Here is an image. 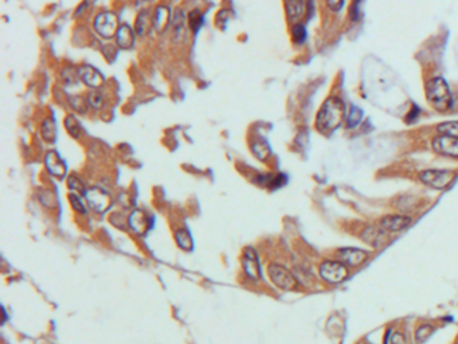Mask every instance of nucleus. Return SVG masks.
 <instances>
[{
    "label": "nucleus",
    "mask_w": 458,
    "mask_h": 344,
    "mask_svg": "<svg viewBox=\"0 0 458 344\" xmlns=\"http://www.w3.org/2000/svg\"><path fill=\"white\" fill-rule=\"evenodd\" d=\"M292 36H293V41L298 45H301L307 39V30L302 24L296 23L292 27Z\"/></svg>",
    "instance_id": "27"
},
{
    "label": "nucleus",
    "mask_w": 458,
    "mask_h": 344,
    "mask_svg": "<svg viewBox=\"0 0 458 344\" xmlns=\"http://www.w3.org/2000/svg\"><path fill=\"white\" fill-rule=\"evenodd\" d=\"M45 164H46V168L49 169V172L51 175L57 176V178H64L66 175L67 165L65 163L64 159L59 156V153L57 151L47 152Z\"/></svg>",
    "instance_id": "11"
},
{
    "label": "nucleus",
    "mask_w": 458,
    "mask_h": 344,
    "mask_svg": "<svg viewBox=\"0 0 458 344\" xmlns=\"http://www.w3.org/2000/svg\"><path fill=\"white\" fill-rule=\"evenodd\" d=\"M67 183H69V187L71 190H74L77 194H83L87 191V188L85 187V183L80 179V178H77V176H70L69 179H67Z\"/></svg>",
    "instance_id": "29"
},
{
    "label": "nucleus",
    "mask_w": 458,
    "mask_h": 344,
    "mask_svg": "<svg viewBox=\"0 0 458 344\" xmlns=\"http://www.w3.org/2000/svg\"><path fill=\"white\" fill-rule=\"evenodd\" d=\"M339 261L345 263L347 266H358L360 263H363L368 258V253L361 249H355V247H344L337 253Z\"/></svg>",
    "instance_id": "9"
},
{
    "label": "nucleus",
    "mask_w": 458,
    "mask_h": 344,
    "mask_svg": "<svg viewBox=\"0 0 458 344\" xmlns=\"http://www.w3.org/2000/svg\"><path fill=\"white\" fill-rule=\"evenodd\" d=\"M242 262H244L245 272H246V274L249 276L250 278H253V280H258V278H260V276H261V270H260V261H258V256H257V253H255L254 249H251V247L245 249Z\"/></svg>",
    "instance_id": "12"
},
{
    "label": "nucleus",
    "mask_w": 458,
    "mask_h": 344,
    "mask_svg": "<svg viewBox=\"0 0 458 344\" xmlns=\"http://www.w3.org/2000/svg\"><path fill=\"white\" fill-rule=\"evenodd\" d=\"M386 230L380 226V228H376V226H367V228L361 231V238L364 241L365 244H368L372 247H375V249H379L380 246L384 244V241H386Z\"/></svg>",
    "instance_id": "14"
},
{
    "label": "nucleus",
    "mask_w": 458,
    "mask_h": 344,
    "mask_svg": "<svg viewBox=\"0 0 458 344\" xmlns=\"http://www.w3.org/2000/svg\"><path fill=\"white\" fill-rule=\"evenodd\" d=\"M117 45L121 49H131L134 43V33L128 24H121L116 33Z\"/></svg>",
    "instance_id": "17"
},
{
    "label": "nucleus",
    "mask_w": 458,
    "mask_h": 344,
    "mask_svg": "<svg viewBox=\"0 0 458 344\" xmlns=\"http://www.w3.org/2000/svg\"><path fill=\"white\" fill-rule=\"evenodd\" d=\"M186 23L187 18L184 11L178 10L172 18V39L174 41H180L183 38L184 30H186Z\"/></svg>",
    "instance_id": "19"
},
{
    "label": "nucleus",
    "mask_w": 458,
    "mask_h": 344,
    "mask_svg": "<svg viewBox=\"0 0 458 344\" xmlns=\"http://www.w3.org/2000/svg\"><path fill=\"white\" fill-rule=\"evenodd\" d=\"M348 268L342 261H324L320 265V276L328 284H339L348 277Z\"/></svg>",
    "instance_id": "4"
},
{
    "label": "nucleus",
    "mask_w": 458,
    "mask_h": 344,
    "mask_svg": "<svg viewBox=\"0 0 458 344\" xmlns=\"http://www.w3.org/2000/svg\"><path fill=\"white\" fill-rule=\"evenodd\" d=\"M188 23L191 26V29L194 33H197L199 30L202 29V26L204 24V16L200 12L195 10L194 12L190 14V18H188Z\"/></svg>",
    "instance_id": "26"
},
{
    "label": "nucleus",
    "mask_w": 458,
    "mask_h": 344,
    "mask_svg": "<svg viewBox=\"0 0 458 344\" xmlns=\"http://www.w3.org/2000/svg\"><path fill=\"white\" fill-rule=\"evenodd\" d=\"M361 117H363V112L360 111L359 108L352 106L351 111H349V115H348L347 117L348 128H355V127H358L360 121H361Z\"/></svg>",
    "instance_id": "25"
},
{
    "label": "nucleus",
    "mask_w": 458,
    "mask_h": 344,
    "mask_svg": "<svg viewBox=\"0 0 458 344\" xmlns=\"http://www.w3.org/2000/svg\"><path fill=\"white\" fill-rule=\"evenodd\" d=\"M433 148L438 153L452 156V158H458V137L441 134L433 140Z\"/></svg>",
    "instance_id": "8"
},
{
    "label": "nucleus",
    "mask_w": 458,
    "mask_h": 344,
    "mask_svg": "<svg viewBox=\"0 0 458 344\" xmlns=\"http://www.w3.org/2000/svg\"><path fill=\"white\" fill-rule=\"evenodd\" d=\"M118 18L113 12H102L94 19V29L102 38H112L118 30Z\"/></svg>",
    "instance_id": "6"
},
{
    "label": "nucleus",
    "mask_w": 458,
    "mask_h": 344,
    "mask_svg": "<svg viewBox=\"0 0 458 344\" xmlns=\"http://www.w3.org/2000/svg\"><path fill=\"white\" fill-rule=\"evenodd\" d=\"M65 125H66V128L69 131V133L73 136V137H80V134H81V125L80 123L77 121L76 118L73 116H69L66 118V121H65Z\"/></svg>",
    "instance_id": "28"
},
{
    "label": "nucleus",
    "mask_w": 458,
    "mask_h": 344,
    "mask_svg": "<svg viewBox=\"0 0 458 344\" xmlns=\"http://www.w3.org/2000/svg\"><path fill=\"white\" fill-rule=\"evenodd\" d=\"M418 113H419V109H418V106H412L411 112H410V115H407V121L410 123L412 120H415L418 116Z\"/></svg>",
    "instance_id": "35"
},
{
    "label": "nucleus",
    "mask_w": 458,
    "mask_h": 344,
    "mask_svg": "<svg viewBox=\"0 0 458 344\" xmlns=\"http://www.w3.org/2000/svg\"><path fill=\"white\" fill-rule=\"evenodd\" d=\"M434 329V327L430 326V324H424V326L419 327L415 331V342H417V344H422L424 342H426L433 335Z\"/></svg>",
    "instance_id": "22"
},
{
    "label": "nucleus",
    "mask_w": 458,
    "mask_h": 344,
    "mask_svg": "<svg viewBox=\"0 0 458 344\" xmlns=\"http://www.w3.org/2000/svg\"><path fill=\"white\" fill-rule=\"evenodd\" d=\"M286 14L288 18L292 22H297L304 16L307 6H305V0H286Z\"/></svg>",
    "instance_id": "15"
},
{
    "label": "nucleus",
    "mask_w": 458,
    "mask_h": 344,
    "mask_svg": "<svg viewBox=\"0 0 458 344\" xmlns=\"http://www.w3.org/2000/svg\"><path fill=\"white\" fill-rule=\"evenodd\" d=\"M169 16H171V14H169V10L165 6H159L156 8V11L153 14V18H152V22H153V29L156 30L157 33H163L165 27L168 26L169 23Z\"/></svg>",
    "instance_id": "18"
},
{
    "label": "nucleus",
    "mask_w": 458,
    "mask_h": 344,
    "mask_svg": "<svg viewBox=\"0 0 458 344\" xmlns=\"http://www.w3.org/2000/svg\"><path fill=\"white\" fill-rule=\"evenodd\" d=\"M327 3H328V7L333 11L342 10V7L344 6V0H327Z\"/></svg>",
    "instance_id": "33"
},
{
    "label": "nucleus",
    "mask_w": 458,
    "mask_h": 344,
    "mask_svg": "<svg viewBox=\"0 0 458 344\" xmlns=\"http://www.w3.org/2000/svg\"><path fill=\"white\" fill-rule=\"evenodd\" d=\"M78 70V77L85 85L90 86V88L97 89L99 88L102 83H104V77L99 73L97 69H94L93 66L90 65H83L81 67L77 69Z\"/></svg>",
    "instance_id": "10"
},
{
    "label": "nucleus",
    "mask_w": 458,
    "mask_h": 344,
    "mask_svg": "<svg viewBox=\"0 0 458 344\" xmlns=\"http://www.w3.org/2000/svg\"><path fill=\"white\" fill-rule=\"evenodd\" d=\"M411 218L407 215H386L380 222V226L387 231L398 233L410 226Z\"/></svg>",
    "instance_id": "13"
},
{
    "label": "nucleus",
    "mask_w": 458,
    "mask_h": 344,
    "mask_svg": "<svg viewBox=\"0 0 458 344\" xmlns=\"http://www.w3.org/2000/svg\"><path fill=\"white\" fill-rule=\"evenodd\" d=\"M42 137L46 141H49V143L55 141V137H57V125H55V121H54L52 118H46V120H45V123L42 125Z\"/></svg>",
    "instance_id": "21"
},
{
    "label": "nucleus",
    "mask_w": 458,
    "mask_h": 344,
    "mask_svg": "<svg viewBox=\"0 0 458 344\" xmlns=\"http://www.w3.org/2000/svg\"><path fill=\"white\" fill-rule=\"evenodd\" d=\"M102 101H104V97H102V94L97 92V90H96V92H92V93L89 94V97H87V102L93 106V108H99V106L102 105Z\"/></svg>",
    "instance_id": "31"
},
{
    "label": "nucleus",
    "mask_w": 458,
    "mask_h": 344,
    "mask_svg": "<svg viewBox=\"0 0 458 344\" xmlns=\"http://www.w3.org/2000/svg\"><path fill=\"white\" fill-rule=\"evenodd\" d=\"M345 116V108L340 98L331 97L325 101L321 109L317 113L316 118V128L321 133H331L343 123Z\"/></svg>",
    "instance_id": "1"
},
{
    "label": "nucleus",
    "mask_w": 458,
    "mask_h": 344,
    "mask_svg": "<svg viewBox=\"0 0 458 344\" xmlns=\"http://www.w3.org/2000/svg\"><path fill=\"white\" fill-rule=\"evenodd\" d=\"M253 152H254L257 158L265 160L267 158V155L270 153V149H269V147H267L265 141H261V143H255L253 146Z\"/></svg>",
    "instance_id": "30"
},
{
    "label": "nucleus",
    "mask_w": 458,
    "mask_h": 344,
    "mask_svg": "<svg viewBox=\"0 0 458 344\" xmlns=\"http://www.w3.org/2000/svg\"><path fill=\"white\" fill-rule=\"evenodd\" d=\"M454 175L456 174L453 171L447 169H426L419 172V180L433 188L442 190L452 183Z\"/></svg>",
    "instance_id": "5"
},
{
    "label": "nucleus",
    "mask_w": 458,
    "mask_h": 344,
    "mask_svg": "<svg viewBox=\"0 0 458 344\" xmlns=\"http://www.w3.org/2000/svg\"><path fill=\"white\" fill-rule=\"evenodd\" d=\"M267 274L273 284L282 291H293L297 288L296 277L279 263H270L267 266Z\"/></svg>",
    "instance_id": "3"
},
{
    "label": "nucleus",
    "mask_w": 458,
    "mask_h": 344,
    "mask_svg": "<svg viewBox=\"0 0 458 344\" xmlns=\"http://www.w3.org/2000/svg\"><path fill=\"white\" fill-rule=\"evenodd\" d=\"M69 199H70V203H71V206H73V209H74V210L78 211V213H85V211H86L85 206H83V203H82V200L80 199V197H78L77 194H70Z\"/></svg>",
    "instance_id": "32"
},
{
    "label": "nucleus",
    "mask_w": 458,
    "mask_h": 344,
    "mask_svg": "<svg viewBox=\"0 0 458 344\" xmlns=\"http://www.w3.org/2000/svg\"><path fill=\"white\" fill-rule=\"evenodd\" d=\"M83 197L86 198L87 204L97 213H105L111 207V197L101 187H90V188H87V191Z\"/></svg>",
    "instance_id": "7"
},
{
    "label": "nucleus",
    "mask_w": 458,
    "mask_h": 344,
    "mask_svg": "<svg viewBox=\"0 0 458 344\" xmlns=\"http://www.w3.org/2000/svg\"><path fill=\"white\" fill-rule=\"evenodd\" d=\"M151 27H153L151 14L147 11L140 12L139 16L136 19V33H137L139 35H145V34L149 31Z\"/></svg>",
    "instance_id": "20"
},
{
    "label": "nucleus",
    "mask_w": 458,
    "mask_h": 344,
    "mask_svg": "<svg viewBox=\"0 0 458 344\" xmlns=\"http://www.w3.org/2000/svg\"><path fill=\"white\" fill-rule=\"evenodd\" d=\"M437 131L441 134L458 137V121H447V123L440 124L437 127Z\"/></svg>",
    "instance_id": "23"
},
{
    "label": "nucleus",
    "mask_w": 458,
    "mask_h": 344,
    "mask_svg": "<svg viewBox=\"0 0 458 344\" xmlns=\"http://www.w3.org/2000/svg\"><path fill=\"white\" fill-rule=\"evenodd\" d=\"M129 226L133 229L136 233L143 234L149 228V219L141 210H134L129 216Z\"/></svg>",
    "instance_id": "16"
},
{
    "label": "nucleus",
    "mask_w": 458,
    "mask_h": 344,
    "mask_svg": "<svg viewBox=\"0 0 458 344\" xmlns=\"http://www.w3.org/2000/svg\"><path fill=\"white\" fill-rule=\"evenodd\" d=\"M426 96L430 105L437 111L445 112L452 106V94L447 83L442 78H433L427 82Z\"/></svg>",
    "instance_id": "2"
},
{
    "label": "nucleus",
    "mask_w": 458,
    "mask_h": 344,
    "mask_svg": "<svg viewBox=\"0 0 458 344\" xmlns=\"http://www.w3.org/2000/svg\"><path fill=\"white\" fill-rule=\"evenodd\" d=\"M176 241H178V244L181 249H184V250H190L192 249V238L190 233L187 231V230H179L178 233H176Z\"/></svg>",
    "instance_id": "24"
},
{
    "label": "nucleus",
    "mask_w": 458,
    "mask_h": 344,
    "mask_svg": "<svg viewBox=\"0 0 458 344\" xmlns=\"http://www.w3.org/2000/svg\"><path fill=\"white\" fill-rule=\"evenodd\" d=\"M390 344H406V340H405V336L402 333L395 332L393 335V338H391V343Z\"/></svg>",
    "instance_id": "34"
}]
</instances>
